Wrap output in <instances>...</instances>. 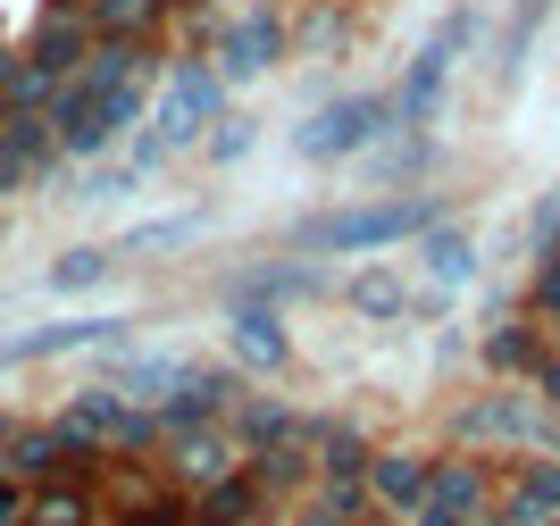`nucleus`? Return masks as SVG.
I'll return each mask as SVG.
<instances>
[{
	"label": "nucleus",
	"instance_id": "nucleus-1",
	"mask_svg": "<svg viewBox=\"0 0 560 526\" xmlns=\"http://www.w3.org/2000/svg\"><path fill=\"white\" fill-rule=\"evenodd\" d=\"M452 201L444 192H385V201H360V209H327V218H302L293 226V252H394V243H419L427 226H444Z\"/></svg>",
	"mask_w": 560,
	"mask_h": 526
},
{
	"label": "nucleus",
	"instance_id": "nucleus-7",
	"mask_svg": "<svg viewBox=\"0 0 560 526\" xmlns=\"http://www.w3.org/2000/svg\"><path fill=\"white\" fill-rule=\"evenodd\" d=\"M210 50H218V84H259L268 68H284V59H293L277 9H243V17H226V25L210 34Z\"/></svg>",
	"mask_w": 560,
	"mask_h": 526
},
{
	"label": "nucleus",
	"instance_id": "nucleus-39",
	"mask_svg": "<svg viewBox=\"0 0 560 526\" xmlns=\"http://www.w3.org/2000/svg\"><path fill=\"white\" fill-rule=\"evenodd\" d=\"M9 84H18V50H0V101H9Z\"/></svg>",
	"mask_w": 560,
	"mask_h": 526
},
{
	"label": "nucleus",
	"instance_id": "nucleus-32",
	"mask_svg": "<svg viewBox=\"0 0 560 526\" xmlns=\"http://www.w3.org/2000/svg\"><path fill=\"white\" fill-rule=\"evenodd\" d=\"M252 135H259L252 117H243V109H226V117L210 126V135H201V160H218V167H226V160H243V151H252Z\"/></svg>",
	"mask_w": 560,
	"mask_h": 526
},
{
	"label": "nucleus",
	"instance_id": "nucleus-23",
	"mask_svg": "<svg viewBox=\"0 0 560 526\" xmlns=\"http://www.w3.org/2000/svg\"><path fill=\"white\" fill-rule=\"evenodd\" d=\"M419 259H427V276H435L444 293L477 276V243H468V226H452V218H444V226H427V234H419Z\"/></svg>",
	"mask_w": 560,
	"mask_h": 526
},
{
	"label": "nucleus",
	"instance_id": "nucleus-28",
	"mask_svg": "<svg viewBox=\"0 0 560 526\" xmlns=\"http://www.w3.org/2000/svg\"><path fill=\"white\" fill-rule=\"evenodd\" d=\"M176 367H185V360H160V351H135V360H117V385H109V393L142 401V410H160V393L176 385Z\"/></svg>",
	"mask_w": 560,
	"mask_h": 526
},
{
	"label": "nucleus",
	"instance_id": "nucleus-19",
	"mask_svg": "<svg viewBox=\"0 0 560 526\" xmlns=\"http://www.w3.org/2000/svg\"><path fill=\"white\" fill-rule=\"evenodd\" d=\"M259 518H268V493L252 484V468H234V477L192 493V526H259Z\"/></svg>",
	"mask_w": 560,
	"mask_h": 526
},
{
	"label": "nucleus",
	"instance_id": "nucleus-14",
	"mask_svg": "<svg viewBox=\"0 0 560 526\" xmlns=\"http://www.w3.org/2000/svg\"><path fill=\"white\" fill-rule=\"evenodd\" d=\"M59 142H50V117H0V201L25 192V184L59 176Z\"/></svg>",
	"mask_w": 560,
	"mask_h": 526
},
{
	"label": "nucleus",
	"instance_id": "nucleus-2",
	"mask_svg": "<svg viewBox=\"0 0 560 526\" xmlns=\"http://www.w3.org/2000/svg\"><path fill=\"white\" fill-rule=\"evenodd\" d=\"M50 426H59L68 443H84V452H101V459H142V452L167 443L160 410H142V401H126V393H109V385L68 393V410L50 418Z\"/></svg>",
	"mask_w": 560,
	"mask_h": 526
},
{
	"label": "nucleus",
	"instance_id": "nucleus-9",
	"mask_svg": "<svg viewBox=\"0 0 560 526\" xmlns=\"http://www.w3.org/2000/svg\"><path fill=\"white\" fill-rule=\"evenodd\" d=\"M160 477L176 484V493H201V484H218V477H234L243 468V452H234V435L226 426H176V435L160 443Z\"/></svg>",
	"mask_w": 560,
	"mask_h": 526
},
{
	"label": "nucleus",
	"instance_id": "nucleus-33",
	"mask_svg": "<svg viewBox=\"0 0 560 526\" xmlns=\"http://www.w3.org/2000/svg\"><path fill=\"white\" fill-rule=\"evenodd\" d=\"M284 43H293V50H343V17H335L327 0H318L302 25H284Z\"/></svg>",
	"mask_w": 560,
	"mask_h": 526
},
{
	"label": "nucleus",
	"instance_id": "nucleus-17",
	"mask_svg": "<svg viewBox=\"0 0 560 526\" xmlns=\"http://www.w3.org/2000/svg\"><path fill=\"white\" fill-rule=\"evenodd\" d=\"M493 518H502V526L560 518V459H518L511 477H502V493H493Z\"/></svg>",
	"mask_w": 560,
	"mask_h": 526
},
{
	"label": "nucleus",
	"instance_id": "nucleus-21",
	"mask_svg": "<svg viewBox=\"0 0 560 526\" xmlns=\"http://www.w3.org/2000/svg\"><path fill=\"white\" fill-rule=\"evenodd\" d=\"M343 301L360 309V318H410V309H419V293H410V284H401V268H385V259H369V268L351 276Z\"/></svg>",
	"mask_w": 560,
	"mask_h": 526
},
{
	"label": "nucleus",
	"instance_id": "nucleus-16",
	"mask_svg": "<svg viewBox=\"0 0 560 526\" xmlns=\"http://www.w3.org/2000/svg\"><path fill=\"white\" fill-rule=\"evenodd\" d=\"M226 343H234V360L252 367V376H284V367H293V326H284V309L234 301V318H226Z\"/></svg>",
	"mask_w": 560,
	"mask_h": 526
},
{
	"label": "nucleus",
	"instance_id": "nucleus-10",
	"mask_svg": "<svg viewBox=\"0 0 560 526\" xmlns=\"http://www.w3.org/2000/svg\"><path fill=\"white\" fill-rule=\"evenodd\" d=\"M243 401V385H234L226 367H176V385L160 393V426L176 435V426H226V410Z\"/></svg>",
	"mask_w": 560,
	"mask_h": 526
},
{
	"label": "nucleus",
	"instance_id": "nucleus-13",
	"mask_svg": "<svg viewBox=\"0 0 560 526\" xmlns=\"http://www.w3.org/2000/svg\"><path fill=\"white\" fill-rule=\"evenodd\" d=\"M427 468H435V452H410V443H376V452H369V477H360L369 510H394V518H410V510L427 502Z\"/></svg>",
	"mask_w": 560,
	"mask_h": 526
},
{
	"label": "nucleus",
	"instance_id": "nucleus-40",
	"mask_svg": "<svg viewBox=\"0 0 560 526\" xmlns=\"http://www.w3.org/2000/svg\"><path fill=\"white\" fill-rule=\"evenodd\" d=\"M9 435H18V418H9V410H0V452H9Z\"/></svg>",
	"mask_w": 560,
	"mask_h": 526
},
{
	"label": "nucleus",
	"instance_id": "nucleus-43",
	"mask_svg": "<svg viewBox=\"0 0 560 526\" xmlns=\"http://www.w3.org/2000/svg\"><path fill=\"white\" fill-rule=\"evenodd\" d=\"M544 526H560V518H544Z\"/></svg>",
	"mask_w": 560,
	"mask_h": 526
},
{
	"label": "nucleus",
	"instance_id": "nucleus-11",
	"mask_svg": "<svg viewBox=\"0 0 560 526\" xmlns=\"http://www.w3.org/2000/svg\"><path fill=\"white\" fill-rule=\"evenodd\" d=\"M493 493H502V468H493L486 452H435V468H427V502L452 510V518H486Z\"/></svg>",
	"mask_w": 560,
	"mask_h": 526
},
{
	"label": "nucleus",
	"instance_id": "nucleus-6",
	"mask_svg": "<svg viewBox=\"0 0 560 526\" xmlns=\"http://www.w3.org/2000/svg\"><path fill=\"white\" fill-rule=\"evenodd\" d=\"M452 435H460L468 452H486V443H544V452H560V426L527 393H468L460 410H452Z\"/></svg>",
	"mask_w": 560,
	"mask_h": 526
},
{
	"label": "nucleus",
	"instance_id": "nucleus-15",
	"mask_svg": "<svg viewBox=\"0 0 560 526\" xmlns=\"http://www.w3.org/2000/svg\"><path fill=\"white\" fill-rule=\"evenodd\" d=\"M109 526H192V493H176L151 468H126L109 484Z\"/></svg>",
	"mask_w": 560,
	"mask_h": 526
},
{
	"label": "nucleus",
	"instance_id": "nucleus-25",
	"mask_svg": "<svg viewBox=\"0 0 560 526\" xmlns=\"http://www.w3.org/2000/svg\"><path fill=\"white\" fill-rule=\"evenodd\" d=\"M25 526H101V502L84 484H34L25 493Z\"/></svg>",
	"mask_w": 560,
	"mask_h": 526
},
{
	"label": "nucleus",
	"instance_id": "nucleus-30",
	"mask_svg": "<svg viewBox=\"0 0 560 526\" xmlns=\"http://www.w3.org/2000/svg\"><path fill=\"white\" fill-rule=\"evenodd\" d=\"M109 276H117V252H93V243H84V252L50 259V293H93V284H109Z\"/></svg>",
	"mask_w": 560,
	"mask_h": 526
},
{
	"label": "nucleus",
	"instance_id": "nucleus-20",
	"mask_svg": "<svg viewBox=\"0 0 560 526\" xmlns=\"http://www.w3.org/2000/svg\"><path fill=\"white\" fill-rule=\"evenodd\" d=\"M84 25H93V43H151L167 9L160 0H84Z\"/></svg>",
	"mask_w": 560,
	"mask_h": 526
},
{
	"label": "nucleus",
	"instance_id": "nucleus-44",
	"mask_svg": "<svg viewBox=\"0 0 560 526\" xmlns=\"http://www.w3.org/2000/svg\"><path fill=\"white\" fill-rule=\"evenodd\" d=\"M0 226H9V218H0Z\"/></svg>",
	"mask_w": 560,
	"mask_h": 526
},
{
	"label": "nucleus",
	"instance_id": "nucleus-18",
	"mask_svg": "<svg viewBox=\"0 0 560 526\" xmlns=\"http://www.w3.org/2000/svg\"><path fill=\"white\" fill-rule=\"evenodd\" d=\"M226 435H234V452L252 459V452H284V443H302V418L284 410L277 393H243L226 410Z\"/></svg>",
	"mask_w": 560,
	"mask_h": 526
},
{
	"label": "nucleus",
	"instance_id": "nucleus-26",
	"mask_svg": "<svg viewBox=\"0 0 560 526\" xmlns=\"http://www.w3.org/2000/svg\"><path fill=\"white\" fill-rule=\"evenodd\" d=\"M536 351H544V335H536V318H493V335H486V367L493 376H527L536 367Z\"/></svg>",
	"mask_w": 560,
	"mask_h": 526
},
{
	"label": "nucleus",
	"instance_id": "nucleus-8",
	"mask_svg": "<svg viewBox=\"0 0 560 526\" xmlns=\"http://www.w3.org/2000/svg\"><path fill=\"white\" fill-rule=\"evenodd\" d=\"M0 468L25 484H59V477H101V452H84V443H68L59 426H18L9 435V452H0Z\"/></svg>",
	"mask_w": 560,
	"mask_h": 526
},
{
	"label": "nucleus",
	"instance_id": "nucleus-24",
	"mask_svg": "<svg viewBox=\"0 0 560 526\" xmlns=\"http://www.w3.org/2000/svg\"><path fill=\"white\" fill-rule=\"evenodd\" d=\"M126 318H68V326H43V335H18L9 360H43V351H93V343H117Z\"/></svg>",
	"mask_w": 560,
	"mask_h": 526
},
{
	"label": "nucleus",
	"instance_id": "nucleus-3",
	"mask_svg": "<svg viewBox=\"0 0 560 526\" xmlns=\"http://www.w3.org/2000/svg\"><path fill=\"white\" fill-rule=\"evenodd\" d=\"M477 43V9H452L435 34L419 43V59L401 68V92H385L394 101V117L401 126H435L444 117V92H452V68H460V50Z\"/></svg>",
	"mask_w": 560,
	"mask_h": 526
},
{
	"label": "nucleus",
	"instance_id": "nucleus-35",
	"mask_svg": "<svg viewBox=\"0 0 560 526\" xmlns=\"http://www.w3.org/2000/svg\"><path fill=\"white\" fill-rule=\"evenodd\" d=\"M552 234H560V192H544V209H536V218H527V252H544Z\"/></svg>",
	"mask_w": 560,
	"mask_h": 526
},
{
	"label": "nucleus",
	"instance_id": "nucleus-31",
	"mask_svg": "<svg viewBox=\"0 0 560 526\" xmlns=\"http://www.w3.org/2000/svg\"><path fill=\"white\" fill-rule=\"evenodd\" d=\"M544 17H552V0H518V9H511V34H502V75H518V59H527V43H536Z\"/></svg>",
	"mask_w": 560,
	"mask_h": 526
},
{
	"label": "nucleus",
	"instance_id": "nucleus-42",
	"mask_svg": "<svg viewBox=\"0 0 560 526\" xmlns=\"http://www.w3.org/2000/svg\"><path fill=\"white\" fill-rule=\"evenodd\" d=\"M468 526H502V518H493V510H486V518H468Z\"/></svg>",
	"mask_w": 560,
	"mask_h": 526
},
{
	"label": "nucleus",
	"instance_id": "nucleus-4",
	"mask_svg": "<svg viewBox=\"0 0 560 526\" xmlns=\"http://www.w3.org/2000/svg\"><path fill=\"white\" fill-rule=\"evenodd\" d=\"M218 117H226V84H218V68H201V59H176V68H167L160 109L142 117V126H151V142H160V160H176V151H192V142L210 135Z\"/></svg>",
	"mask_w": 560,
	"mask_h": 526
},
{
	"label": "nucleus",
	"instance_id": "nucleus-12",
	"mask_svg": "<svg viewBox=\"0 0 560 526\" xmlns=\"http://www.w3.org/2000/svg\"><path fill=\"white\" fill-rule=\"evenodd\" d=\"M84 50H93V25H84V0H43V17L25 34V68H43L68 84L84 68Z\"/></svg>",
	"mask_w": 560,
	"mask_h": 526
},
{
	"label": "nucleus",
	"instance_id": "nucleus-34",
	"mask_svg": "<svg viewBox=\"0 0 560 526\" xmlns=\"http://www.w3.org/2000/svg\"><path fill=\"white\" fill-rule=\"evenodd\" d=\"M518 385L536 393V410H560V351L544 343V351H536V367H527V376H518Z\"/></svg>",
	"mask_w": 560,
	"mask_h": 526
},
{
	"label": "nucleus",
	"instance_id": "nucleus-37",
	"mask_svg": "<svg viewBox=\"0 0 560 526\" xmlns=\"http://www.w3.org/2000/svg\"><path fill=\"white\" fill-rule=\"evenodd\" d=\"M0 526H25V484L0 477Z\"/></svg>",
	"mask_w": 560,
	"mask_h": 526
},
{
	"label": "nucleus",
	"instance_id": "nucleus-27",
	"mask_svg": "<svg viewBox=\"0 0 560 526\" xmlns=\"http://www.w3.org/2000/svg\"><path fill=\"white\" fill-rule=\"evenodd\" d=\"M243 468H252V484L268 493V502H277V493H302V484H318V468H310L302 443H284V452H252Z\"/></svg>",
	"mask_w": 560,
	"mask_h": 526
},
{
	"label": "nucleus",
	"instance_id": "nucleus-5",
	"mask_svg": "<svg viewBox=\"0 0 560 526\" xmlns=\"http://www.w3.org/2000/svg\"><path fill=\"white\" fill-rule=\"evenodd\" d=\"M385 117H394L385 92H343V101H327V109H310L302 126H293V151H302V160H360V151L385 135Z\"/></svg>",
	"mask_w": 560,
	"mask_h": 526
},
{
	"label": "nucleus",
	"instance_id": "nucleus-22",
	"mask_svg": "<svg viewBox=\"0 0 560 526\" xmlns=\"http://www.w3.org/2000/svg\"><path fill=\"white\" fill-rule=\"evenodd\" d=\"M327 276L310 268V259H268V268H252L243 284H234V301H259V309H277V301H302V293H318Z\"/></svg>",
	"mask_w": 560,
	"mask_h": 526
},
{
	"label": "nucleus",
	"instance_id": "nucleus-41",
	"mask_svg": "<svg viewBox=\"0 0 560 526\" xmlns=\"http://www.w3.org/2000/svg\"><path fill=\"white\" fill-rule=\"evenodd\" d=\"M160 9H201V0H160Z\"/></svg>",
	"mask_w": 560,
	"mask_h": 526
},
{
	"label": "nucleus",
	"instance_id": "nucleus-36",
	"mask_svg": "<svg viewBox=\"0 0 560 526\" xmlns=\"http://www.w3.org/2000/svg\"><path fill=\"white\" fill-rule=\"evenodd\" d=\"M385 176H394V184H401V176H427V142L410 135V142L394 151V160H385Z\"/></svg>",
	"mask_w": 560,
	"mask_h": 526
},
{
	"label": "nucleus",
	"instance_id": "nucleus-29",
	"mask_svg": "<svg viewBox=\"0 0 560 526\" xmlns=\"http://www.w3.org/2000/svg\"><path fill=\"white\" fill-rule=\"evenodd\" d=\"M201 226H210L201 209H185V218H151V226H135V234H126V259H160V252H185V243H192Z\"/></svg>",
	"mask_w": 560,
	"mask_h": 526
},
{
	"label": "nucleus",
	"instance_id": "nucleus-38",
	"mask_svg": "<svg viewBox=\"0 0 560 526\" xmlns=\"http://www.w3.org/2000/svg\"><path fill=\"white\" fill-rule=\"evenodd\" d=\"M410 526H468V518H452V510H435V502H419V510H410Z\"/></svg>",
	"mask_w": 560,
	"mask_h": 526
}]
</instances>
